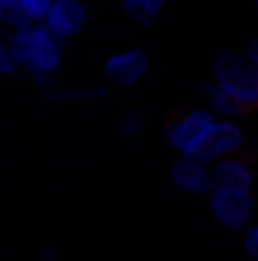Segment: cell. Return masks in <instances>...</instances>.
<instances>
[{
    "instance_id": "cell-15",
    "label": "cell",
    "mask_w": 258,
    "mask_h": 261,
    "mask_svg": "<svg viewBox=\"0 0 258 261\" xmlns=\"http://www.w3.org/2000/svg\"><path fill=\"white\" fill-rule=\"evenodd\" d=\"M110 88L107 85H91V88H70V91H61V103L64 100H97V97H104Z\"/></svg>"
},
{
    "instance_id": "cell-8",
    "label": "cell",
    "mask_w": 258,
    "mask_h": 261,
    "mask_svg": "<svg viewBox=\"0 0 258 261\" xmlns=\"http://www.w3.org/2000/svg\"><path fill=\"white\" fill-rule=\"evenodd\" d=\"M88 18H91V12H88L85 0H55L52 3V12L46 18V28L61 43H67L76 34H82V28L88 24Z\"/></svg>"
},
{
    "instance_id": "cell-16",
    "label": "cell",
    "mask_w": 258,
    "mask_h": 261,
    "mask_svg": "<svg viewBox=\"0 0 258 261\" xmlns=\"http://www.w3.org/2000/svg\"><path fill=\"white\" fill-rule=\"evenodd\" d=\"M34 82H37L40 94H46L49 100H61V91H64V88H61V85L55 82V76H37Z\"/></svg>"
},
{
    "instance_id": "cell-6",
    "label": "cell",
    "mask_w": 258,
    "mask_h": 261,
    "mask_svg": "<svg viewBox=\"0 0 258 261\" xmlns=\"http://www.w3.org/2000/svg\"><path fill=\"white\" fill-rule=\"evenodd\" d=\"M104 73H107V79H110L113 85L131 88V85H137V82L149 73V52L140 49V46L113 52V55L104 61Z\"/></svg>"
},
{
    "instance_id": "cell-19",
    "label": "cell",
    "mask_w": 258,
    "mask_h": 261,
    "mask_svg": "<svg viewBox=\"0 0 258 261\" xmlns=\"http://www.w3.org/2000/svg\"><path fill=\"white\" fill-rule=\"evenodd\" d=\"M43 261H55V252L52 249H43Z\"/></svg>"
},
{
    "instance_id": "cell-18",
    "label": "cell",
    "mask_w": 258,
    "mask_h": 261,
    "mask_svg": "<svg viewBox=\"0 0 258 261\" xmlns=\"http://www.w3.org/2000/svg\"><path fill=\"white\" fill-rule=\"evenodd\" d=\"M246 58H249V61H252V64L258 67V34H255V40H252V43L246 46Z\"/></svg>"
},
{
    "instance_id": "cell-10",
    "label": "cell",
    "mask_w": 258,
    "mask_h": 261,
    "mask_svg": "<svg viewBox=\"0 0 258 261\" xmlns=\"http://www.w3.org/2000/svg\"><path fill=\"white\" fill-rule=\"evenodd\" d=\"M197 94L203 97V107L216 116V119H228V122H237L246 110L231 97V94H225L213 79H203V82H197Z\"/></svg>"
},
{
    "instance_id": "cell-12",
    "label": "cell",
    "mask_w": 258,
    "mask_h": 261,
    "mask_svg": "<svg viewBox=\"0 0 258 261\" xmlns=\"http://www.w3.org/2000/svg\"><path fill=\"white\" fill-rule=\"evenodd\" d=\"M52 3H55V0H21L18 9L24 12V18H28L31 24H46V18H49V12H52Z\"/></svg>"
},
{
    "instance_id": "cell-5",
    "label": "cell",
    "mask_w": 258,
    "mask_h": 261,
    "mask_svg": "<svg viewBox=\"0 0 258 261\" xmlns=\"http://www.w3.org/2000/svg\"><path fill=\"white\" fill-rule=\"evenodd\" d=\"M246 143V130L240 128V122H228V119H216L210 134L203 137V143L194 149L192 158L203 161V164H219L225 158H234Z\"/></svg>"
},
{
    "instance_id": "cell-17",
    "label": "cell",
    "mask_w": 258,
    "mask_h": 261,
    "mask_svg": "<svg viewBox=\"0 0 258 261\" xmlns=\"http://www.w3.org/2000/svg\"><path fill=\"white\" fill-rule=\"evenodd\" d=\"M243 249L249 258H258V222H252L246 231H243Z\"/></svg>"
},
{
    "instance_id": "cell-11",
    "label": "cell",
    "mask_w": 258,
    "mask_h": 261,
    "mask_svg": "<svg viewBox=\"0 0 258 261\" xmlns=\"http://www.w3.org/2000/svg\"><path fill=\"white\" fill-rule=\"evenodd\" d=\"M164 6H167V0H122V12L140 28L155 24L161 18Z\"/></svg>"
},
{
    "instance_id": "cell-21",
    "label": "cell",
    "mask_w": 258,
    "mask_h": 261,
    "mask_svg": "<svg viewBox=\"0 0 258 261\" xmlns=\"http://www.w3.org/2000/svg\"><path fill=\"white\" fill-rule=\"evenodd\" d=\"M6 12H9V9H6V6L0 3V28H3V18H6Z\"/></svg>"
},
{
    "instance_id": "cell-22",
    "label": "cell",
    "mask_w": 258,
    "mask_h": 261,
    "mask_svg": "<svg viewBox=\"0 0 258 261\" xmlns=\"http://www.w3.org/2000/svg\"><path fill=\"white\" fill-rule=\"evenodd\" d=\"M252 3H255V12H258V0H252Z\"/></svg>"
},
{
    "instance_id": "cell-7",
    "label": "cell",
    "mask_w": 258,
    "mask_h": 261,
    "mask_svg": "<svg viewBox=\"0 0 258 261\" xmlns=\"http://www.w3.org/2000/svg\"><path fill=\"white\" fill-rule=\"evenodd\" d=\"M170 182H173L176 189L189 192V195H207V197L216 189V182H213V167L203 164V161H197V158H192V155H179V158L170 164Z\"/></svg>"
},
{
    "instance_id": "cell-3",
    "label": "cell",
    "mask_w": 258,
    "mask_h": 261,
    "mask_svg": "<svg viewBox=\"0 0 258 261\" xmlns=\"http://www.w3.org/2000/svg\"><path fill=\"white\" fill-rule=\"evenodd\" d=\"M210 216L228 228V231H246L255 216V195L243 189H213L210 197Z\"/></svg>"
},
{
    "instance_id": "cell-13",
    "label": "cell",
    "mask_w": 258,
    "mask_h": 261,
    "mask_svg": "<svg viewBox=\"0 0 258 261\" xmlns=\"http://www.w3.org/2000/svg\"><path fill=\"white\" fill-rule=\"evenodd\" d=\"M146 128V116L140 113V110H128L122 119H119V134L125 137V140H134V137H140Z\"/></svg>"
},
{
    "instance_id": "cell-14",
    "label": "cell",
    "mask_w": 258,
    "mask_h": 261,
    "mask_svg": "<svg viewBox=\"0 0 258 261\" xmlns=\"http://www.w3.org/2000/svg\"><path fill=\"white\" fill-rule=\"evenodd\" d=\"M18 70H21V61H18V55H15V49H12L9 37H3V40H0V76H15Z\"/></svg>"
},
{
    "instance_id": "cell-2",
    "label": "cell",
    "mask_w": 258,
    "mask_h": 261,
    "mask_svg": "<svg viewBox=\"0 0 258 261\" xmlns=\"http://www.w3.org/2000/svg\"><path fill=\"white\" fill-rule=\"evenodd\" d=\"M225 94H231L243 110L258 107V67L246 58V52L222 49L213 61V76H210Z\"/></svg>"
},
{
    "instance_id": "cell-9",
    "label": "cell",
    "mask_w": 258,
    "mask_h": 261,
    "mask_svg": "<svg viewBox=\"0 0 258 261\" xmlns=\"http://www.w3.org/2000/svg\"><path fill=\"white\" fill-rule=\"evenodd\" d=\"M213 182L216 189H243V192H252L255 186V170L243 161V158H225L219 164H213Z\"/></svg>"
},
{
    "instance_id": "cell-4",
    "label": "cell",
    "mask_w": 258,
    "mask_h": 261,
    "mask_svg": "<svg viewBox=\"0 0 258 261\" xmlns=\"http://www.w3.org/2000/svg\"><path fill=\"white\" fill-rule=\"evenodd\" d=\"M216 122V116L207 110V107H194L189 113H183L179 119H173L164 137H167V146L176 152V155H194V149L203 143V137L210 134Z\"/></svg>"
},
{
    "instance_id": "cell-20",
    "label": "cell",
    "mask_w": 258,
    "mask_h": 261,
    "mask_svg": "<svg viewBox=\"0 0 258 261\" xmlns=\"http://www.w3.org/2000/svg\"><path fill=\"white\" fill-rule=\"evenodd\" d=\"M0 3H3V6H6V9H12V6H18V3H21V0H0Z\"/></svg>"
},
{
    "instance_id": "cell-1",
    "label": "cell",
    "mask_w": 258,
    "mask_h": 261,
    "mask_svg": "<svg viewBox=\"0 0 258 261\" xmlns=\"http://www.w3.org/2000/svg\"><path fill=\"white\" fill-rule=\"evenodd\" d=\"M9 43L21 61V70H28L34 79L37 76H55L61 70L64 43L46 24H31L18 34H9Z\"/></svg>"
}]
</instances>
